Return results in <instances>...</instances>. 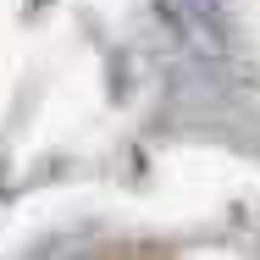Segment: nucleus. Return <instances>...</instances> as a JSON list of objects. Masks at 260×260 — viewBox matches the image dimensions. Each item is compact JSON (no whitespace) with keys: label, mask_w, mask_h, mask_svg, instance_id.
Returning <instances> with one entry per match:
<instances>
[{"label":"nucleus","mask_w":260,"mask_h":260,"mask_svg":"<svg viewBox=\"0 0 260 260\" xmlns=\"http://www.w3.org/2000/svg\"><path fill=\"white\" fill-rule=\"evenodd\" d=\"M116 260H150V255H116Z\"/></svg>","instance_id":"obj_1"}]
</instances>
